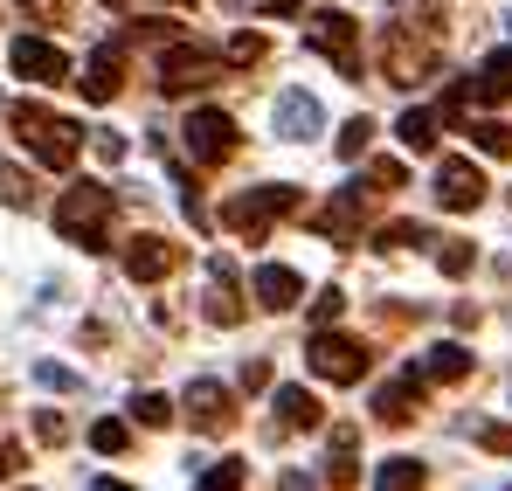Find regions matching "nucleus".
I'll list each match as a JSON object with an SVG mask.
<instances>
[{
	"label": "nucleus",
	"instance_id": "obj_41",
	"mask_svg": "<svg viewBox=\"0 0 512 491\" xmlns=\"http://www.w3.org/2000/svg\"><path fill=\"white\" fill-rule=\"evenodd\" d=\"M277 491H319V478H305V471H284V478H277Z\"/></svg>",
	"mask_w": 512,
	"mask_h": 491
},
{
	"label": "nucleus",
	"instance_id": "obj_8",
	"mask_svg": "<svg viewBox=\"0 0 512 491\" xmlns=\"http://www.w3.org/2000/svg\"><path fill=\"white\" fill-rule=\"evenodd\" d=\"M187 153H194V166H222L229 153H236V118L229 111H194L187 118Z\"/></svg>",
	"mask_w": 512,
	"mask_h": 491
},
{
	"label": "nucleus",
	"instance_id": "obj_29",
	"mask_svg": "<svg viewBox=\"0 0 512 491\" xmlns=\"http://www.w3.org/2000/svg\"><path fill=\"white\" fill-rule=\"evenodd\" d=\"M125 443H132V429H125V422H111V415H104V422L90 429V450H97V457H118Z\"/></svg>",
	"mask_w": 512,
	"mask_h": 491
},
{
	"label": "nucleus",
	"instance_id": "obj_19",
	"mask_svg": "<svg viewBox=\"0 0 512 491\" xmlns=\"http://www.w3.org/2000/svg\"><path fill=\"white\" fill-rule=\"evenodd\" d=\"M512 97V49L485 56V70L471 77V104H506Z\"/></svg>",
	"mask_w": 512,
	"mask_h": 491
},
{
	"label": "nucleus",
	"instance_id": "obj_21",
	"mask_svg": "<svg viewBox=\"0 0 512 491\" xmlns=\"http://www.w3.org/2000/svg\"><path fill=\"white\" fill-rule=\"evenodd\" d=\"M464 374H471V346L443 339V346H429V353H423V381H464Z\"/></svg>",
	"mask_w": 512,
	"mask_h": 491
},
{
	"label": "nucleus",
	"instance_id": "obj_12",
	"mask_svg": "<svg viewBox=\"0 0 512 491\" xmlns=\"http://www.w3.org/2000/svg\"><path fill=\"white\" fill-rule=\"evenodd\" d=\"M436 201H443L450 215H471V208L485 201V173L471 160H436Z\"/></svg>",
	"mask_w": 512,
	"mask_h": 491
},
{
	"label": "nucleus",
	"instance_id": "obj_16",
	"mask_svg": "<svg viewBox=\"0 0 512 491\" xmlns=\"http://www.w3.org/2000/svg\"><path fill=\"white\" fill-rule=\"evenodd\" d=\"M77 90H84L90 104H111V97L125 90V49H111V42H104V49H97V56L84 63V77H77Z\"/></svg>",
	"mask_w": 512,
	"mask_h": 491
},
{
	"label": "nucleus",
	"instance_id": "obj_43",
	"mask_svg": "<svg viewBox=\"0 0 512 491\" xmlns=\"http://www.w3.org/2000/svg\"><path fill=\"white\" fill-rule=\"evenodd\" d=\"M14 471H21V450H14V443H0V478H14Z\"/></svg>",
	"mask_w": 512,
	"mask_h": 491
},
{
	"label": "nucleus",
	"instance_id": "obj_11",
	"mask_svg": "<svg viewBox=\"0 0 512 491\" xmlns=\"http://www.w3.org/2000/svg\"><path fill=\"white\" fill-rule=\"evenodd\" d=\"M367 201H374V187H367V180L340 187V194L319 208V236H326V243H353V236H360V222H367Z\"/></svg>",
	"mask_w": 512,
	"mask_h": 491
},
{
	"label": "nucleus",
	"instance_id": "obj_37",
	"mask_svg": "<svg viewBox=\"0 0 512 491\" xmlns=\"http://www.w3.org/2000/svg\"><path fill=\"white\" fill-rule=\"evenodd\" d=\"M478 443H485L492 457H512V429L506 422H478Z\"/></svg>",
	"mask_w": 512,
	"mask_h": 491
},
{
	"label": "nucleus",
	"instance_id": "obj_23",
	"mask_svg": "<svg viewBox=\"0 0 512 491\" xmlns=\"http://www.w3.org/2000/svg\"><path fill=\"white\" fill-rule=\"evenodd\" d=\"M423 485H429V464H416V457H388L374 471V491H423Z\"/></svg>",
	"mask_w": 512,
	"mask_h": 491
},
{
	"label": "nucleus",
	"instance_id": "obj_3",
	"mask_svg": "<svg viewBox=\"0 0 512 491\" xmlns=\"http://www.w3.org/2000/svg\"><path fill=\"white\" fill-rule=\"evenodd\" d=\"M56 229H63L77 249H104V229H111V187H97V180L63 187V194H56Z\"/></svg>",
	"mask_w": 512,
	"mask_h": 491
},
{
	"label": "nucleus",
	"instance_id": "obj_20",
	"mask_svg": "<svg viewBox=\"0 0 512 491\" xmlns=\"http://www.w3.org/2000/svg\"><path fill=\"white\" fill-rule=\"evenodd\" d=\"M270 409H277V429H319V395L312 388H277Z\"/></svg>",
	"mask_w": 512,
	"mask_h": 491
},
{
	"label": "nucleus",
	"instance_id": "obj_14",
	"mask_svg": "<svg viewBox=\"0 0 512 491\" xmlns=\"http://www.w3.org/2000/svg\"><path fill=\"white\" fill-rule=\"evenodd\" d=\"M416 415H423V374H416V367L374 388V422H388V429H402V422H416Z\"/></svg>",
	"mask_w": 512,
	"mask_h": 491
},
{
	"label": "nucleus",
	"instance_id": "obj_30",
	"mask_svg": "<svg viewBox=\"0 0 512 491\" xmlns=\"http://www.w3.org/2000/svg\"><path fill=\"white\" fill-rule=\"evenodd\" d=\"M367 139H374V118H346V125H340V160H360Z\"/></svg>",
	"mask_w": 512,
	"mask_h": 491
},
{
	"label": "nucleus",
	"instance_id": "obj_28",
	"mask_svg": "<svg viewBox=\"0 0 512 491\" xmlns=\"http://www.w3.org/2000/svg\"><path fill=\"white\" fill-rule=\"evenodd\" d=\"M173 409H180V402H167V395H132V422H139V429H167Z\"/></svg>",
	"mask_w": 512,
	"mask_h": 491
},
{
	"label": "nucleus",
	"instance_id": "obj_27",
	"mask_svg": "<svg viewBox=\"0 0 512 491\" xmlns=\"http://www.w3.org/2000/svg\"><path fill=\"white\" fill-rule=\"evenodd\" d=\"M471 263H478V249L464 243V236H443V243H436V270H443V277H464Z\"/></svg>",
	"mask_w": 512,
	"mask_h": 491
},
{
	"label": "nucleus",
	"instance_id": "obj_10",
	"mask_svg": "<svg viewBox=\"0 0 512 491\" xmlns=\"http://www.w3.org/2000/svg\"><path fill=\"white\" fill-rule=\"evenodd\" d=\"M312 49L340 63V77H360V21L353 14H312Z\"/></svg>",
	"mask_w": 512,
	"mask_h": 491
},
{
	"label": "nucleus",
	"instance_id": "obj_31",
	"mask_svg": "<svg viewBox=\"0 0 512 491\" xmlns=\"http://www.w3.org/2000/svg\"><path fill=\"white\" fill-rule=\"evenodd\" d=\"M409 243H436L429 229H416V222H388L381 236H374V249H409Z\"/></svg>",
	"mask_w": 512,
	"mask_h": 491
},
{
	"label": "nucleus",
	"instance_id": "obj_9",
	"mask_svg": "<svg viewBox=\"0 0 512 491\" xmlns=\"http://www.w3.org/2000/svg\"><path fill=\"white\" fill-rule=\"evenodd\" d=\"M7 70L28 83H63L70 77V56L56 49V42H42V35H14L7 42Z\"/></svg>",
	"mask_w": 512,
	"mask_h": 491
},
{
	"label": "nucleus",
	"instance_id": "obj_44",
	"mask_svg": "<svg viewBox=\"0 0 512 491\" xmlns=\"http://www.w3.org/2000/svg\"><path fill=\"white\" fill-rule=\"evenodd\" d=\"M97 491H132V485H111V478H97Z\"/></svg>",
	"mask_w": 512,
	"mask_h": 491
},
{
	"label": "nucleus",
	"instance_id": "obj_32",
	"mask_svg": "<svg viewBox=\"0 0 512 491\" xmlns=\"http://www.w3.org/2000/svg\"><path fill=\"white\" fill-rule=\"evenodd\" d=\"M0 201H7V208H35V187H28V173L0 166Z\"/></svg>",
	"mask_w": 512,
	"mask_h": 491
},
{
	"label": "nucleus",
	"instance_id": "obj_13",
	"mask_svg": "<svg viewBox=\"0 0 512 491\" xmlns=\"http://www.w3.org/2000/svg\"><path fill=\"white\" fill-rule=\"evenodd\" d=\"M270 125H277V139L305 146V139H319L326 111H319V97H312V90H284V97H277V111H270Z\"/></svg>",
	"mask_w": 512,
	"mask_h": 491
},
{
	"label": "nucleus",
	"instance_id": "obj_5",
	"mask_svg": "<svg viewBox=\"0 0 512 491\" xmlns=\"http://www.w3.org/2000/svg\"><path fill=\"white\" fill-rule=\"evenodd\" d=\"M367 346L360 339H346V332H333V326H319L312 332V346H305V367L319 374V381H333V388H353L360 374H367Z\"/></svg>",
	"mask_w": 512,
	"mask_h": 491
},
{
	"label": "nucleus",
	"instance_id": "obj_38",
	"mask_svg": "<svg viewBox=\"0 0 512 491\" xmlns=\"http://www.w3.org/2000/svg\"><path fill=\"white\" fill-rule=\"evenodd\" d=\"M35 436H42V443H63V436H70V422H63L56 409H42V415H35Z\"/></svg>",
	"mask_w": 512,
	"mask_h": 491
},
{
	"label": "nucleus",
	"instance_id": "obj_36",
	"mask_svg": "<svg viewBox=\"0 0 512 491\" xmlns=\"http://www.w3.org/2000/svg\"><path fill=\"white\" fill-rule=\"evenodd\" d=\"M340 312H346V291H319L312 298V326H333Z\"/></svg>",
	"mask_w": 512,
	"mask_h": 491
},
{
	"label": "nucleus",
	"instance_id": "obj_4",
	"mask_svg": "<svg viewBox=\"0 0 512 491\" xmlns=\"http://www.w3.org/2000/svg\"><path fill=\"white\" fill-rule=\"evenodd\" d=\"M277 215H298V187H284V180H270V187H250V194H236V201L222 208V229H236L243 243H263Z\"/></svg>",
	"mask_w": 512,
	"mask_h": 491
},
{
	"label": "nucleus",
	"instance_id": "obj_22",
	"mask_svg": "<svg viewBox=\"0 0 512 491\" xmlns=\"http://www.w3.org/2000/svg\"><path fill=\"white\" fill-rule=\"evenodd\" d=\"M436 125H443L436 111H423V104H409V111L395 118V139H402L409 153H429V146H436Z\"/></svg>",
	"mask_w": 512,
	"mask_h": 491
},
{
	"label": "nucleus",
	"instance_id": "obj_42",
	"mask_svg": "<svg viewBox=\"0 0 512 491\" xmlns=\"http://www.w3.org/2000/svg\"><path fill=\"white\" fill-rule=\"evenodd\" d=\"M28 14H42V21H63V0H21Z\"/></svg>",
	"mask_w": 512,
	"mask_h": 491
},
{
	"label": "nucleus",
	"instance_id": "obj_2",
	"mask_svg": "<svg viewBox=\"0 0 512 491\" xmlns=\"http://www.w3.org/2000/svg\"><path fill=\"white\" fill-rule=\"evenodd\" d=\"M14 118V132H21V146L35 153L42 166H70L84 153V125H70V118H56L49 104H14L7 111Z\"/></svg>",
	"mask_w": 512,
	"mask_h": 491
},
{
	"label": "nucleus",
	"instance_id": "obj_26",
	"mask_svg": "<svg viewBox=\"0 0 512 491\" xmlns=\"http://www.w3.org/2000/svg\"><path fill=\"white\" fill-rule=\"evenodd\" d=\"M270 56V42L256 35V28H243V35H229V49H222V63H236V70H256Z\"/></svg>",
	"mask_w": 512,
	"mask_h": 491
},
{
	"label": "nucleus",
	"instance_id": "obj_40",
	"mask_svg": "<svg viewBox=\"0 0 512 491\" xmlns=\"http://www.w3.org/2000/svg\"><path fill=\"white\" fill-rule=\"evenodd\" d=\"M270 381V360H243V388H263Z\"/></svg>",
	"mask_w": 512,
	"mask_h": 491
},
{
	"label": "nucleus",
	"instance_id": "obj_15",
	"mask_svg": "<svg viewBox=\"0 0 512 491\" xmlns=\"http://www.w3.org/2000/svg\"><path fill=\"white\" fill-rule=\"evenodd\" d=\"M173 263H180V249L167 236H132L125 243V277L132 284H160V277H173Z\"/></svg>",
	"mask_w": 512,
	"mask_h": 491
},
{
	"label": "nucleus",
	"instance_id": "obj_45",
	"mask_svg": "<svg viewBox=\"0 0 512 491\" xmlns=\"http://www.w3.org/2000/svg\"><path fill=\"white\" fill-rule=\"evenodd\" d=\"M173 7H187V0H173Z\"/></svg>",
	"mask_w": 512,
	"mask_h": 491
},
{
	"label": "nucleus",
	"instance_id": "obj_33",
	"mask_svg": "<svg viewBox=\"0 0 512 491\" xmlns=\"http://www.w3.org/2000/svg\"><path fill=\"white\" fill-rule=\"evenodd\" d=\"M402 180H409V173H402V160H374V166H367V187H374V194H395Z\"/></svg>",
	"mask_w": 512,
	"mask_h": 491
},
{
	"label": "nucleus",
	"instance_id": "obj_6",
	"mask_svg": "<svg viewBox=\"0 0 512 491\" xmlns=\"http://www.w3.org/2000/svg\"><path fill=\"white\" fill-rule=\"evenodd\" d=\"M222 77V56L215 49H194V42H167L160 49V90L180 97V90H201V83Z\"/></svg>",
	"mask_w": 512,
	"mask_h": 491
},
{
	"label": "nucleus",
	"instance_id": "obj_25",
	"mask_svg": "<svg viewBox=\"0 0 512 491\" xmlns=\"http://www.w3.org/2000/svg\"><path fill=\"white\" fill-rule=\"evenodd\" d=\"M471 139H478V153L512 160V125H506V118H478V125H471Z\"/></svg>",
	"mask_w": 512,
	"mask_h": 491
},
{
	"label": "nucleus",
	"instance_id": "obj_34",
	"mask_svg": "<svg viewBox=\"0 0 512 491\" xmlns=\"http://www.w3.org/2000/svg\"><path fill=\"white\" fill-rule=\"evenodd\" d=\"M35 381H42V388H56V395H77V388H84V381H77L70 367H56V360H42V367H35Z\"/></svg>",
	"mask_w": 512,
	"mask_h": 491
},
{
	"label": "nucleus",
	"instance_id": "obj_35",
	"mask_svg": "<svg viewBox=\"0 0 512 491\" xmlns=\"http://www.w3.org/2000/svg\"><path fill=\"white\" fill-rule=\"evenodd\" d=\"M194 491H243V464H215V471H201V485Z\"/></svg>",
	"mask_w": 512,
	"mask_h": 491
},
{
	"label": "nucleus",
	"instance_id": "obj_1",
	"mask_svg": "<svg viewBox=\"0 0 512 491\" xmlns=\"http://www.w3.org/2000/svg\"><path fill=\"white\" fill-rule=\"evenodd\" d=\"M436 49H443V28L436 21H388V35H381V77L388 83H423L429 70H436Z\"/></svg>",
	"mask_w": 512,
	"mask_h": 491
},
{
	"label": "nucleus",
	"instance_id": "obj_39",
	"mask_svg": "<svg viewBox=\"0 0 512 491\" xmlns=\"http://www.w3.org/2000/svg\"><path fill=\"white\" fill-rule=\"evenodd\" d=\"M97 153L118 166V160H125V139H118V132H97Z\"/></svg>",
	"mask_w": 512,
	"mask_h": 491
},
{
	"label": "nucleus",
	"instance_id": "obj_24",
	"mask_svg": "<svg viewBox=\"0 0 512 491\" xmlns=\"http://www.w3.org/2000/svg\"><path fill=\"white\" fill-rule=\"evenodd\" d=\"M353 429H333V457H326V485L333 491H346V485H360V464H353Z\"/></svg>",
	"mask_w": 512,
	"mask_h": 491
},
{
	"label": "nucleus",
	"instance_id": "obj_7",
	"mask_svg": "<svg viewBox=\"0 0 512 491\" xmlns=\"http://www.w3.org/2000/svg\"><path fill=\"white\" fill-rule=\"evenodd\" d=\"M180 409H187V422L201 429V436H229L236 429V395L222 388V381H187V395H180Z\"/></svg>",
	"mask_w": 512,
	"mask_h": 491
},
{
	"label": "nucleus",
	"instance_id": "obj_18",
	"mask_svg": "<svg viewBox=\"0 0 512 491\" xmlns=\"http://www.w3.org/2000/svg\"><path fill=\"white\" fill-rule=\"evenodd\" d=\"M298 291H305V284H298L291 263H263V270H256V305H263V312H291Z\"/></svg>",
	"mask_w": 512,
	"mask_h": 491
},
{
	"label": "nucleus",
	"instance_id": "obj_17",
	"mask_svg": "<svg viewBox=\"0 0 512 491\" xmlns=\"http://www.w3.org/2000/svg\"><path fill=\"white\" fill-rule=\"evenodd\" d=\"M215 326L229 332V326H243V284H236V270L215 256V270H208V305H201Z\"/></svg>",
	"mask_w": 512,
	"mask_h": 491
}]
</instances>
